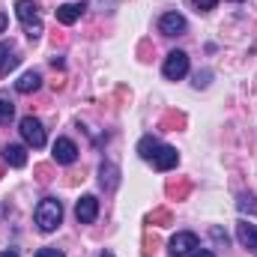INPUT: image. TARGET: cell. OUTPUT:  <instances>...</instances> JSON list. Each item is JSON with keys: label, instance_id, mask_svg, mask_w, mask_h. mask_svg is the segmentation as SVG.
<instances>
[{"label": "cell", "instance_id": "ac0fdd59", "mask_svg": "<svg viewBox=\"0 0 257 257\" xmlns=\"http://www.w3.org/2000/svg\"><path fill=\"white\" fill-rule=\"evenodd\" d=\"M239 209H242V212H254L257 215V197L254 194H242V197H239Z\"/></svg>", "mask_w": 257, "mask_h": 257}, {"label": "cell", "instance_id": "ffe728a7", "mask_svg": "<svg viewBox=\"0 0 257 257\" xmlns=\"http://www.w3.org/2000/svg\"><path fill=\"white\" fill-rule=\"evenodd\" d=\"M36 257H66V254L60 251V248H39Z\"/></svg>", "mask_w": 257, "mask_h": 257}, {"label": "cell", "instance_id": "4fadbf2b", "mask_svg": "<svg viewBox=\"0 0 257 257\" xmlns=\"http://www.w3.org/2000/svg\"><path fill=\"white\" fill-rule=\"evenodd\" d=\"M81 12H84V3H63V6H57V21L69 27L81 18Z\"/></svg>", "mask_w": 257, "mask_h": 257}, {"label": "cell", "instance_id": "2e32d148", "mask_svg": "<svg viewBox=\"0 0 257 257\" xmlns=\"http://www.w3.org/2000/svg\"><path fill=\"white\" fill-rule=\"evenodd\" d=\"M99 174H102V186H108V189L117 186V168H114V165H102Z\"/></svg>", "mask_w": 257, "mask_h": 257}, {"label": "cell", "instance_id": "30bf717a", "mask_svg": "<svg viewBox=\"0 0 257 257\" xmlns=\"http://www.w3.org/2000/svg\"><path fill=\"white\" fill-rule=\"evenodd\" d=\"M177 162H180V153L174 147H159V153L153 156V168L156 171H171V168H177Z\"/></svg>", "mask_w": 257, "mask_h": 257}, {"label": "cell", "instance_id": "9a60e30c", "mask_svg": "<svg viewBox=\"0 0 257 257\" xmlns=\"http://www.w3.org/2000/svg\"><path fill=\"white\" fill-rule=\"evenodd\" d=\"M12 66H18V57L12 54V48L6 42H0V72H9Z\"/></svg>", "mask_w": 257, "mask_h": 257}, {"label": "cell", "instance_id": "277c9868", "mask_svg": "<svg viewBox=\"0 0 257 257\" xmlns=\"http://www.w3.org/2000/svg\"><path fill=\"white\" fill-rule=\"evenodd\" d=\"M18 132H21V138H24L33 150H42V147H45V128H42V123H39L36 117H24L21 126H18Z\"/></svg>", "mask_w": 257, "mask_h": 257}, {"label": "cell", "instance_id": "44dd1931", "mask_svg": "<svg viewBox=\"0 0 257 257\" xmlns=\"http://www.w3.org/2000/svg\"><path fill=\"white\" fill-rule=\"evenodd\" d=\"M189 257H215V254H212V251H206V248H200V245H197V248H194V251H192V254H189Z\"/></svg>", "mask_w": 257, "mask_h": 257}, {"label": "cell", "instance_id": "cb8c5ba5", "mask_svg": "<svg viewBox=\"0 0 257 257\" xmlns=\"http://www.w3.org/2000/svg\"><path fill=\"white\" fill-rule=\"evenodd\" d=\"M99 257H114V251H102Z\"/></svg>", "mask_w": 257, "mask_h": 257}, {"label": "cell", "instance_id": "9c48e42d", "mask_svg": "<svg viewBox=\"0 0 257 257\" xmlns=\"http://www.w3.org/2000/svg\"><path fill=\"white\" fill-rule=\"evenodd\" d=\"M236 239H239L242 248H248L251 254H257V224L239 221V224H236Z\"/></svg>", "mask_w": 257, "mask_h": 257}, {"label": "cell", "instance_id": "5bb4252c", "mask_svg": "<svg viewBox=\"0 0 257 257\" xmlns=\"http://www.w3.org/2000/svg\"><path fill=\"white\" fill-rule=\"evenodd\" d=\"M159 147H162V144H159L156 138H150V135H147V138H141V144H138V153H141V159L153 162V156L159 153Z\"/></svg>", "mask_w": 257, "mask_h": 257}, {"label": "cell", "instance_id": "8fae6325", "mask_svg": "<svg viewBox=\"0 0 257 257\" xmlns=\"http://www.w3.org/2000/svg\"><path fill=\"white\" fill-rule=\"evenodd\" d=\"M42 87V75L39 72H24L18 81H15V90L21 93V96H27V93H36Z\"/></svg>", "mask_w": 257, "mask_h": 257}, {"label": "cell", "instance_id": "7a4b0ae2", "mask_svg": "<svg viewBox=\"0 0 257 257\" xmlns=\"http://www.w3.org/2000/svg\"><path fill=\"white\" fill-rule=\"evenodd\" d=\"M15 15L24 24V33L30 39H39L42 36V18H39V6L33 0H15Z\"/></svg>", "mask_w": 257, "mask_h": 257}, {"label": "cell", "instance_id": "ba28073f", "mask_svg": "<svg viewBox=\"0 0 257 257\" xmlns=\"http://www.w3.org/2000/svg\"><path fill=\"white\" fill-rule=\"evenodd\" d=\"M78 159V147H75V141H69V138H57L54 141V162L57 165H72Z\"/></svg>", "mask_w": 257, "mask_h": 257}, {"label": "cell", "instance_id": "7402d4cb", "mask_svg": "<svg viewBox=\"0 0 257 257\" xmlns=\"http://www.w3.org/2000/svg\"><path fill=\"white\" fill-rule=\"evenodd\" d=\"M6 24H9V18H6V15H3V12H0V33H3V30H6Z\"/></svg>", "mask_w": 257, "mask_h": 257}, {"label": "cell", "instance_id": "8992f818", "mask_svg": "<svg viewBox=\"0 0 257 257\" xmlns=\"http://www.w3.org/2000/svg\"><path fill=\"white\" fill-rule=\"evenodd\" d=\"M186 27H189V21H186L180 12H165V15L159 18V33H162V36H183Z\"/></svg>", "mask_w": 257, "mask_h": 257}, {"label": "cell", "instance_id": "d4e9b609", "mask_svg": "<svg viewBox=\"0 0 257 257\" xmlns=\"http://www.w3.org/2000/svg\"><path fill=\"white\" fill-rule=\"evenodd\" d=\"M233 3H242V0H233Z\"/></svg>", "mask_w": 257, "mask_h": 257}, {"label": "cell", "instance_id": "6da1fadb", "mask_svg": "<svg viewBox=\"0 0 257 257\" xmlns=\"http://www.w3.org/2000/svg\"><path fill=\"white\" fill-rule=\"evenodd\" d=\"M60 221H63V206H60V200L45 197V200L36 206V224H39V230H42V233H51V230L60 227Z\"/></svg>", "mask_w": 257, "mask_h": 257}, {"label": "cell", "instance_id": "5b68a950", "mask_svg": "<svg viewBox=\"0 0 257 257\" xmlns=\"http://www.w3.org/2000/svg\"><path fill=\"white\" fill-rule=\"evenodd\" d=\"M197 248V236L192 230H180L171 242H168V254L171 257H189Z\"/></svg>", "mask_w": 257, "mask_h": 257}, {"label": "cell", "instance_id": "3957f363", "mask_svg": "<svg viewBox=\"0 0 257 257\" xmlns=\"http://www.w3.org/2000/svg\"><path fill=\"white\" fill-rule=\"evenodd\" d=\"M162 72H165L168 81H180V78H186V72H189V54H186V51H171V54L165 57Z\"/></svg>", "mask_w": 257, "mask_h": 257}, {"label": "cell", "instance_id": "e0dca14e", "mask_svg": "<svg viewBox=\"0 0 257 257\" xmlns=\"http://www.w3.org/2000/svg\"><path fill=\"white\" fill-rule=\"evenodd\" d=\"M15 117V105L9 99H0V123H9Z\"/></svg>", "mask_w": 257, "mask_h": 257}, {"label": "cell", "instance_id": "52a82bcc", "mask_svg": "<svg viewBox=\"0 0 257 257\" xmlns=\"http://www.w3.org/2000/svg\"><path fill=\"white\" fill-rule=\"evenodd\" d=\"M96 215H99V200H96L93 194H84V197L75 203V218H78L81 224H93Z\"/></svg>", "mask_w": 257, "mask_h": 257}, {"label": "cell", "instance_id": "7c38bea8", "mask_svg": "<svg viewBox=\"0 0 257 257\" xmlns=\"http://www.w3.org/2000/svg\"><path fill=\"white\" fill-rule=\"evenodd\" d=\"M3 159H6L9 168H24V165H27V150H24L21 144H9V147L3 150Z\"/></svg>", "mask_w": 257, "mask_h": 257}, {"label": "cell", "instance_id": "d6986e66", "mask_svg": "<svg viewBox=\"0 0 257 257\" xmlns=\"http://www.w3.org/2000/svg\"><path fill=\"white\" fill-rule=\"evenodd\" d=\"M192 3H194V9H197V12H209L218 0H192Z\"/></svg>", "mask_w": 257, "mask_h": 257}, {"label": "cell", "instance_id": "603a6c76", "mask_svg": "<svg viewBox=\"0 0 257 257\" xmlns=\"http://www.w3.org/2000/svg\"><path fill=\"white\" fill-rule=\"evenodd\" d=\"M0 257H18L15 251H0Z\"/></svg>", "mask_w": 257, "mask_h": 257}]
</instances>
